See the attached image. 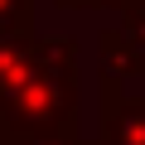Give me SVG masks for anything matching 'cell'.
Returning <instances> with one entry per match:
<instances>
[{"mask_svg": "<svg viewBox=\"0 0 145 145\" xmlns=\"http://www.w3.org/2000/svg\"><path fill=\"white\" fill-rule=\"evenodd\" d=\"M34 34V0H0V39Z\"/></svg>", "mask_w": 145, "mask_h": 145, "instance_id": "obj_5", "label": "cell"}, {"mask_svg": "<svg viewBox=\"0 0 145 145\" xmlns=\"http://www.w3.org/2000/svg\"><path fill=\"white\" fill-rule=\"evenodd\" d=\"M97 63H102V82H111V87H121V82H131V78L145 72V53H135L116 29L97 34Z\"/></svg>", "mask_w": 145, "mask_h": 145, "instance_id": "obj_4", "label": "cell"}, {"mask_svg": "<svg viewBox=\"0 0 145 145\" xmlns=\"http://www.w3.org/2000/svg\"><path fill=\"white\" fill-rule=\"evenodd\" d=\"M15 145H87L82 135H15Z\"/></svg>", "mask_w": 145, "mask_h": 145, "instance_id": "obj_7", "label": "cell"}, {"mask_svg": "<svg viewBox=\"0 0 145 145\" xmlns=\"http://www.w3.org/2000/svg\"><path fill=\"white\" fill-rule=\"evenodd\" d=\"M97 145H145V97H126L102 82V135Z\"/></svg>", "mask_w": 145, "mask_h": 145, "instance_id": "obj_2", "label": "cell"}, {"mask_svg": "<svg viewBox=\"0 0 145 145\" xmlns=\"http://www.w3.org/2000/svg\"><path fill=\"white\" fill-rule=\"evenodd\" d=\"M10 135H78V39H39L34 78L0 102Z\"/></svg>", "mask_w": 145, "mask_h": 145, "instance_id": "obj_1", "label": "cell"}, {"mask_svg": "<svg viewBox=\"0 0 145 145\" xmlns=\"http://www.w3.org/2000/svg\"><path fill=\"white\" fill-rule=\"evenodd\" d=\"M135 53H145V0H121V29H116Z\"/></svg>", "mask_w": 145, "mask_h": 145, "instance_id": "obj_6", "label": "cell"}, {"mask_svg": "<svg viewBox=\"0 0 145 145\" xmlns=\"http://www.w3.org/2000/svg\"><path fill=\"white\" fill-rule=\"evenodd\" d=\"M39 68V34H15L0 39V102L10 92H20Z\"/></svg>", "mask_w": 145, "mask_h": 145, "instance_id": "obj_3", "label": "cell"}, {"mask_svg": "<svg viewBox=\"0 0 145 145\" xmlns=\"http://www.w3.org/2000/svg\"><path fill=\"white\" fill-rule=\"evenodd\" d=\"M58 5H63V10H78V5H116V10H121V0H58Z\"/></svg>", "mask_w": 145, "mask_h": 145, "instance_id": "obj_8", "label": "cell"}, {"mask_svg": "<svg viewBox=\"0 0 145 145\" xmlns=\"http://www.w3.org/2000/svg\"><path fill=\"white\" fill-rule=\"evenodd\" d=\"M0 145H15V135H10V126L0 121Z\"/></svg>", "mask_w": 145, "mask_h": 145, "instance_id": "obj_9", "label": "cell"}]
</instances>
